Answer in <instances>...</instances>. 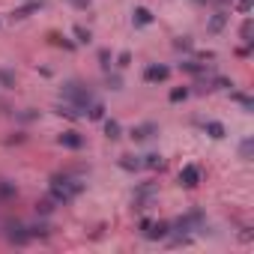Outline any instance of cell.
<instances>
[{"mask_svg":"<svg viewBox=\"0 0 254 254\" xmlns=\"http://www.w3.org/2000/svg\"><path fill=\"white\" fill-rule=\"evenodd\" d=\"M69 3H72V6H78V9H87V6H90V0H69Z\"/></svg>","mask_w":254,"mask_h":254,"instance_id":"obj_36","label":"cell"},{"mask_svg":"<svg viewBox=\"0 0 254 254\" xmlns=\"http://www.w3.org/2000/svg\"><path fill=\"white\" fill-rule=\"evenodd\" d=\"M87 114H90V120H105V105L102 102H93L87 108Z\"/></svg>","mask_w":254,"mask_h":254,"instance_id":"obj_26","label":"cell"},{"mask_svg":"<svg viewBox=\"0 0 254 254\" xmlns=\"http://www.w3.org/2000/svg\"><path fill=\"white\" fill-rule=\"evenodd\" d=\"M75 39H78L81 45H90V42H93V33H90L84 24H75Z\"/></svg>","mask_w":254,"mask_h":254,"instance_id":"obj_22","label":"cell"},{"mask_svg":"<svg viewBox=\"0 0 254 254\" xmlns=\"http://www.w3.org/2000/svg\"><path fill=\"white\" fill-rule=\"evenodd\" d=\"M153 195H156V186H153V183H141V186L135 189V209H138V212L150 209V203H153Z\"/></svg>","mask_w":254,"mask_h":254,"instance_id":"obj_4","label":"cell"},{"mask_svg":"<svg viewBox=\"0 0 254 254\" xmlns=\"http://www.w3.org/2000/svg\"><path fill=\"white\" fill-rule=\"evenodd\" d=\"M143 239H168L170 236V222H150L147 230H141Z\"/></svg>","mask_w":254,"mask_h":254,"instance_id":"obj_5","label":"cell"},{"mask_svg":"<svg viewBox=\"0 0 254 254\" xmlns=\"http://www.w3.org/2000/svg\"><path fill=\"white\" fill-rule=\"evenodd\" d=\"M117 66H120V69L132 66V51H120V54H117Z\"/></svg>","mask_w":254,"mask_h":254,"instance_id":"obj_34","label":"cell"},{"mask_svg":"<svg viewBox=\"0 0 254 254\" xmlns=\"http://www.w3.org/2000/svg\"><path fill=\"white\" fill-rule=\"evenodd\" d=\"M227 18H230V15H227L225 9H222V12H215V15L209 18L206 30H209V33H222V30H225V24H227Z\"/></svg>","mask_w":254,"mask_h":254,"instance_id":"obj_12","label":"cell"},{"mask_svg":"<svg viewBox=\"0 0 254 254\" xmlns=\"http://www.w3.org/2000/svg\"><path fill=\"white\" fill-rule=\"evenodd\" d=\"M168 75H170V69H168V66H162V63H153V66L143 69V81H150V84L168 81Z\"/></svg>","mask_w":254,"mask_h":254,"instance_id":"obj_7","label":"cell"},{"mask_svg":"<svg viewBox=\"0 0 254 254\" xmlns=\"http://www.w3.org/2000/svg\"><path fill=\"white\" fill-rule=\"evenodd\" d=\"M6 242H12V245H27V242H30L27 225H21V222H6Z\"/></svg>","mask_w":254,"mask_h":254,"instance_id":"obj_3","label":"cell"},{"mask_svg":"<svg viewBox=\"0 0 254 254\" xmlns=\"http://www.w3.org/2000/svg\"><path fill=\"white\" fill-rule=\"evenodd\" d=\"M179 186L198 189V186H200V168H198V165H186L183 170H179Z\"/></svg>","mask_w":254,"mask_h":254,"instance_id":"obj_6","label":"cell"},{"mask_svg":"<svg viewBox=\"0 0 254 254\" xmlns=\"http://www.w3.org/2000/svg\"><path fill=\"white\" fill-rule=\"evenodd\" d=\"M176 51H192V36H179V39L173 42Z\"/></svg>","mask_w":254,"mask_h":254,"instance_id":"obj_33","label":"cell"},{"mask_svg":"<svg viewBox=\"0 0 254 254\" xmlns=\"http://www.w3.org/2000/svg\"><path fill=\"white\" fill-rule=\"evenodd\" d=\"M222 3H227V0H222Z\"/></svg>","mask_w":254,"mask_h":254,"instance_id":"obj_38","label":"cell"},{"mask_svg":"<svg viewBox=\"0 0 254 254\" xmlns=\"http://www.w3.org/2000/svg\"><path fill=\"white\" fill-rule=\"evenodd\" d=\"M15 195H18L15 183H6V179H0V198H15Z\"/></svg>","mask_w":254,"mask_h":254,"instance_id":"obj_29","label":"cell"},{"mask_svg":"<svg viewBox=\"0 0 254 254\" xmlns=\"http://www.w3.org/2000/svg\"><path fill=\"white\" fill-rule=\"evenodd\" d=\"M57 143H60V147H66V150H81V147H84V135H78V132H63V135H57Z\"/></svg>","mask_w":254,"mask_h":254,"instance_id":"obj_8","label":"cell"},{"mask_svg":"<svg viewBox=\"0 0 254 254\" xmlns=\"http://www.w3.org/2000/svg\"><path fill=\"white\" fill-rule=\"evenodd\" d=\"M27 230H30V239H48V233H51V227H48L45 222H39V225H30Z\"/></svg>","mask_w":254,"mask_h":254,"instance_id":"obj_18","label":"cell"},{"mask_svg":"<svg viewBox=\"0 0 254 254\" xmlns=\"http://www.w3.org/2000/svg\"><path fill=\"white\" fill-rule=\"evenodd\" d=\"M105 84H108V90H123V78L117 72H105Z\"/></svg>","mask_w":254,"mask_h":254,"instance_id":"obj_24","label":"cell"},{"mask_svg":"<svg viewBox=\"0 0 254 254\" xmlns=\"http://www.w3.org/2000/svg\"><path fill=\"white\" fill-rule=\"evenodd\" d=\"M84 189H87L84 179H75L72 173H54V176H51V200H54L57 206L72 203Z\"/></svg>","mask_w":254,"mask_h":254,"instance_id":"obj_1","label":"cell"},{"mask_svg":"<svg viewBox=\"0 0 254 254\" xmlns=\"http://www.w3.org/2000/svg\"><path fill=\"white\" fill-rule=\"evenodd\" d=\"M189 93H192L189 87H173L170 90V102H183V99H189Z\"/></svg>","mask_w":254,"mask_h":254,"instance_id":"obj_31","label":"cell"},{"mask_svg":"<svg viewBox=\"0 0 254 254\" xmlns=\"http://www.w3.org/2000/svg\"><path fill=\"white\" fill-rule=\"evenodd\" d=\"M54 206H57V203H54L51 198H45V200H39V203H36V212H39L42 219H45V215H51V212H54Z\"/></svg>","mask_w":254,"mask_h":254,"instance_id":"obj_25","label":"cell"},{"mask_svg":"<svg viewBox=\"0 0 254 254\" xmlns=\"http://www.w3.org/2000/svg\"><path fill=\"white\" fill-rule=\"evenodd\" d=\"M141 165H143V168H150V170H162V168H165V159H162L159 153H150V156H143V159H141Z\"/></svg>","mask_w":254,"mask_h":254,"instance_id":"obj_16","label":"cell"},{"mask_svg":"<svg viewBox=\"0 0 254 254\" xmlns=\"http://www.w3.org/2000/svg\"><path fill=\"white\" fill-rule=\"evenodd\" d=\"M60 93H63V99L75 108V111H81V117H87V108L96 102L93 90H90L87 84H81V81H66V84L60 87Z\"/></svg>","mask_w":254,"mask_h":254,"instance_id":"obj_2","label":"cell"},{"mask_svg":"<svg viewBox=\"0 0 254 254\" xmlns=\"http://www.w3.org/2000/svg\"><path fill=\"white\" fill-rule=\"evenodd\" d=\"M42 6H45V0H30V3H24L21 9H15V12H12V21H21V18H27L30 12L42 9Z\"/></svg>","mask_w":254,"mask_h":254,"instance_id":"obj_11","label":"cell"},{"mask_svg":"<svg viewBox=\"0 0 254 254\" xmlns=\"http://www.w3.org/2000/svg\"><path fill=\"white\" fill-rule=\"evenodd\" d=\"M48 39H51L54 45H63L66 51H72V48H75V42H69V39H63V36H60V33H48Z\"/></svg>","mask_w":254,"mask_h":254,"instance_id":"obj_30","label":"cell"},{"mask_svg":"<svg viewBox=\"0 0 254 254\" xmlns=\"http://www.w3.org/2000/svg\"><path fill=\"white\" fill-rule=\"evenodd\" d=\"M251 6H254L251 0H236V12H242V15H248V12H251Z\"/></svg>","mask_w":254,"mask_h":254,"instance_id":"obj_35","label":"cell"},{"mask_svg":"<svg viewBox=\"0 0 254 254\" xmlns=\"http://www.w3.org/2000/svg\"><path fill=\"white\" fill-rule=\"evenodd\" d=\"M15 120L18 123H33V120H39V111H36V108H24V111L15 114Z\"/></svg>","mask_w":254,"mask_h":254,"instance_id":"obj_21","label":"cell"},{"mask_svg":"<svg viewBox=\"0 0 254 254\" xmlns=\"http://www.w3.org/2000/svg\"><path fill=\"white\" fill-rule=\"evenodd\" d=\"M123 170H129V173H135V170H141L143 165H141V156H120V162H117Z\"/></svg>","mask_w":254,"mask_h":254,"instance_id":"obj_14","label":"cell"},{"mask_svg":"<svg viewBox=\"0 0 254 254\" xmlns=\"http://www.w3.org/2000/svg\"><path fill=\"white\" fill-rule=\"evenodd\" d=\"M153 12L147 9V6H135V12H132V21H135V27H147V24H153Z\"/></svg>","mask_w":254,"mask_h":254,"instance_id":"obj_10","label":"cell"},{"mask_svg":"<svg viewBox=\"0 0 254 254\" xmlns=\"http://www.w3.org/2000/svg\"><path fill=\"white\" fill-rule=\"evenodd\" d=\"M153 135H159V126H156V123H143V126H135V129L129 132L132 141H150Z\"/></svg>","mask_w":254,"mask_h":254,"instance_id":"obj_9","label":"cell"},{"mask_svg":"<svg viewBox=\"0 0 254 254\" xmlns=\"http://www.w3.org/2000/svg\"><path fill=\"white\" fill-rule=\"evenodd\" d=\"M251 33H254V24H251V18H245V24H242V30H239V36H242V42H245V45L254 42V39H251Z\"/></svg>","mask_w":254,"mask_h":254,"instance_id":"obj_28","label":"cell"},{"mask_svg":"<svg viewBox=\"0 0 254 254\" xmlns=\"http://www.w3.org/2000/svg\"><path fill=\"white\" fill-rule=\"evenodd\" d=\"M230 99H233V102H239V105L245 108L248 114L254 111V102H251V96H245V93H236V90H230Z\"/></svg>","mask_w":254,"mask_h":254,"instance_id":"obj_20","label":"cell"},{"mask_svg":"<svg viewBox=\"0 0 254 254\" xmlns=\"http://www.w3.org/2000/svg\"><path fill=\"white\" fill-rule=\"evenodd\" d=\"M239 239H242V242H251V230H248V227H245V230H242V233H239Z\"/></svg>","mask_w":254,"mask_h":254,"instance_id":"obj_37","label":"cell"},{"mask_svg":"<svg viewBox=\"0 0 254 254\" xmlns=\"http://www.w3.org/2000/svg\"><path fill=\"white\" fill-rule=\"evenodd\" d=\"M179 69H183V72H192V75H206V63H195V60L179 63Z\"/></svg>","mask_w":254,"mask_h":254,"instance_id":"obj_19","label":"cell"},{"mask_svg":"<svg viewBox=\"0 0 254 254\" xmlns=\"http://www.w3.org/2000/svg\"><path fill=\"white\" fill-rule=\"evenodd\" d=\"M203 129H206V135H209V138H215V141H222V138L227 135V129H225L219 120H209V123H203Z\"/></svg>","mask_w":254,"mask_h":254,"instance_id":"obj_13","label":"cell"},{"mask_svg":"<svg viewBox=\"0 0 254 254\" xmlns=\"http://www.w3.org/2000/svg\"><path fill=\"white\" fill-rule=\"evenodd\" d=\"M54 111H57L60 117H66V120H81V111H75L69 102H66V105H54Z\"/></svg>","mask_w":254,"mask_h":254,"instance_id":"obj_17","label":"cell"},{"mask_svg":"<svg viewBox=\"0 0 254 254\" xmlns=\"http://www.w3.org/2000/svg\"><path fill=\"white\" fill-rule=\"evenodd\" d=\"M99 66H102L105 72H111V51H108V48L99 51Z\"/></svg>","mask_w":254,"mask_h":254,"instance_id":"obj_32","label":"cell"},{"mask_svg":"<svg viewBox=\"0 0 254 254\" xmlns=\"http://www.w3.org/2000/svg\"><path fill=\"white\" fill-rule=\"evenodd\" d=\"M0 87H6V90L15 87V72L12 69H0Z\"/></svg>","mask_w":254,"mask_h":254,"instance_id":"obj_23","label":"cell"},{"mask_svg":"<svg viewBox=\"0 0 254 254\" xmlns=\"http://www.w3.org/2000/svg\"><path fill=\"white\" fill-rule=\"evenodd\" d=\"M105 135H108V141H120L123 138V126L117 120H105Z\"/></svg>","mask_w":254,"mask_h":254,"instance_id":"obj_15","label":"cell"},{"mask_svg":"<svg viewBox=\"0 0 254 254\" xmlns=\"http://www.w3.org/2000/svg\"><path fill=\"white\" fill-rule=\"evenodd\" d=\"M251 153H254V141H251V138H245V141L239 143V159H245V162H248V159H251Z\"/></svg>","mask_w":254,"mask_h":254,"instance_id":"obj_27","label":"cell"}]
</instances>
